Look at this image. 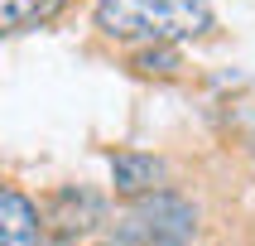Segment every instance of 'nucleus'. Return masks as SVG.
Instances as JSON below:
<instances>
[{
    "instance_id": "nucleus-1",
    "label": "nucleus",
    "mask_w": 255,
    "mask_h": 246,
    "mask_svg": "<svg viewBox=\"0 0 255 246\" xmlns=\"http://www.w3.org/2000/svg\"><path fill=\"white\" fill-rule=\"evenodd\" d=\"M97 29L111 39L178 43L212 29L207 0H97Z\"/></svg>"
},
{
    "instance_id": "nucleus-2",
    "label": "nucleus",
    "mask_w": 255,
    "mask_h": 246,
    "mask_svg": "<svg viewBox=\"0 0 255 246\" xmlns=\"http://www.w3.org/2000/svg\"><path fill=\"white\" fill-rule=\"evenodd\" d=\"M198 232V208L178 193H140V203L130 208L106 246H188Z\"/></svg>"
},
{
    "instance_id": "nucleus-3",
    "label": "nucleus",
    "mask_w": 255,
    "mask_h": 246,
    "mask_svg": "<svg viewBox=\"0 0 255 246\" xmlns=\"http://www.w3.org/2000/svg\"><path fill=\"white\" fill-rule=\"evenodd\" d=\"M39 213L34 203L0 188V246H39Z\"/></svg>"
},
{
    "instance_id": "nucleus-4",
    "label": "nucleus",
    "mask_w": 255,
    "mask_h": 246,
    "mask_svg": "<svg viewBox=\"0 0 255 246\" xmlns=\"http://www.w3.org/2000/svg\"><path fill=\"white\" fill-rule=\"evenodd\" d=\"M97 222H106V203L101 198H92V193H82V188H68V193L53 198V227L63 232V237L92 232Z\"/></svg>"
},
{
    "instance_id": "nucleus-5",
    "label": "nucleus",
    "mask_w": 255,
    "mask_h": 246,
    "mask_svg": "<svg viewBox=\"0 0 255 246\" xmlns=\"http://www.w3.org/2000/svg\"><path fill=\"white\" fill-rule=\"evenodd\" d=\"M111 179H116V193L126 198H140V193H154L159 179H164V164L149 155H111Z\"/></svg>"
},
{
    "instance_id": "nucleus-6",
    "label": "nucleus",
    "mask_w": 255,
    "mask_h": 246,
    "mask_svg": "<svg viewBox=\"0 0 255 246\" xmlns=\"http://www.w3.org/2000/svg\"><path fill=\"white\" fill-rule=\"evenodd\" d=\"M68 0H0V34H24L48 24Z\"/></svg>"
},
{
    "instance_id": "nucleus-7",
    "label": "nucleus",
    "mask_w": 255,
    "mask_h": 246,
    "mask_svg": "<svg viewBox=\"0 0 255 246\" xmlns=\"http://www.w3.org/2000/svg\"><path fill=\"white\" fill-rule=\"evenodd\" d=\"M135 68H140V72H159V77H169V72H178V53H173L169 43H159V48H144V53L135 58Z\"/></svg>"
},
{
    "instance_id": "nucleus-8",
    "label": "nucleus",
    "mask_w": 255,
    "mask_h": 246,
    "mask_svg": "<svg viewBox=\"0 0 255 246\" xmlns=\"http://www.w3.org/2000/svg\"><path fill=\"white\" fill-rule=\"evenodd\" d=\"M48 246H77V242H72V237H58V242H48Z\"/></svg>"
}]
</instances>
